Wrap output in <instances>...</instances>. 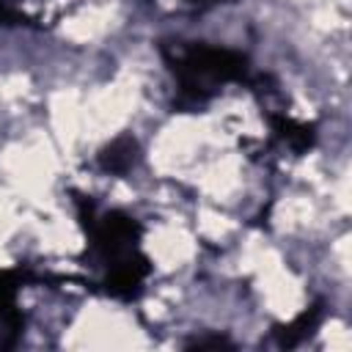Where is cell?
<instances>
[{"label": "cell", "instance_id": "cell-6", "mask_svg": "<svg viewBox=\"0 0 352 352\" xmlns=\"http://www.w3.org/2000/svg\"><path fill=\"white\" fill-rule=\"evenodd\" d=\"M270 124H272V132L286 140L297 154L314 148L316 143V126L314 124H305V121H294L289 116H280V113H272L270 116Z\"/></svg>", "mask_w": 352, "mask_h": 352}, {"label": "cell", "instance_id": "cell-4", "mask_svg": "<svg viewBox=\"0 0 352 352\" xmlns=\"http://www.w3.org/2000/svg\"><path fill=\"white\" fill-rule=\"evenodd\" d=\"M322 316H324V302H322V300H316V302H311L305 311H300L289 324H278V327L272 330V333H275L278 346L292 349V346L302 344L305 338H311V336H314V330L319 327Z\"/></svg>", "mask_w": 352, "mask_h": 352}, {"label": "cell", "instance_id": "cell-9", "mask_svg": "<svg viewBox=\"0 0 352 352\" xmlns=\"http://www.w3.org/2000/svg\"><path fill=\"white\" fill-rule=\"evenodd\" d=\"M231 349L234 344L226 338V336H201V338H192L187 341V349Z\"/></svg>", "mask_w": 352, "mask_h": 352}, {"label": "cell", "instance_id": "cell-8", "mask_svg": "<svg viewBox=\"0 0 352 352\" xmlns=\"http://www.w3.org/2000/svg\"><path fill=\"white\" fill-rule=\"evenodd\" d=\"M74 209H77V217H80L82 231L88 234V231L94 228V223H96V209H94V201H91V198H85V195H80V192H74Z\"/></svg>", "mask_w": 352, "mask_h": 352}, {"label": "cell", "instance_id": "cell-7", "mask_svg": "<svg viewBox=\"0 0 352 352\" xmlns=\"http://www.w3.org/2000/svg\"><path fill=\"white\" fill-rule=\"evenodd\" d=\"M36 280L33 272L16 267V270H0V305H16V292L22 289V283Z\"/></svg>", "mask_w": 352, "mask_h": 352}, {"label": "cell", "instance_id": "cell-3", "mask_svg": "<svg viewBox=\"0 0 352 352\" xmlns=\"http://www.w3.org/2000/svg\"><path fill=\"white\" fill-rule=\"evenodd\" d=\"M151 272V261L146 253H140L138 248L118 256V258H110L107 261V278H104V292L116 300H135L143 289V280L148 278Z\"/></svg>", "mask_w": 352, "mask_h": 352}, {"label": "cell", "instance_id": "cell-1", "mask_svg": "<svg viewBox=\"0 0 352 352\" xmlns=\"http://www.w3.org/2000/svg\"><path fill=\"white\" fill-rule=\"evenodd\" d=\"M170 72L179 82V91L190 102L209 99L223 82L248 80V58L236 50L212 47V44H190L176 58H168Z\"/></svg>", "mask_w": 352, "mask_h": 352}, {"label": "cell", "instance_id": "cell-5", "mask_svg": "<svg viewBox=\"0 0 352 352\" xmlns=\"http://www.w3.org/2000/svg\"><path fill=\"white\" fill-rule=\"evenodd\" d=\"M138 162V140L132 135H118L116 140H110L102 151H99V168L104 173H126L132 170Z\"/></svg>", "mask_w": 352, "mask_h": 352}, {"label": "cell", "instance_id": "cell-2", "mask_svg": "<svg viewBox=\"0 0 352 352\" xmlns=\"http://www.w3.org/2000/svg\"><path fill=\"white\" fill-rule=\"evenodd\" d=\"M88 236H91L94 248L104 256V261H110V258H118L138 248V239L143 236V226L132 214L113 209V212L96 217Z\"/></svg>", "mask_w": 352, "mask_h": 352}]
</instances>
